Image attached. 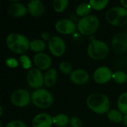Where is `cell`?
Here are the masks:
<instances>
[{
	"label": "cell",
	"mask_w": 127,
	"mask_h": 127,
	"mask_svg": "<svg viewBox=\"0 0 127 127\" xmlns=\"http://www.w3.org/2000/svg\"><path fill=\"white\" fill-rule=\"evenodd\" d=\"M86 105L93 112L103 115L109 111L110 101L109 97L103 93H93L87 97Z\"/></svg>",
	"instance_id": "6da1fadb"
},
{
	"label": "cell",
	"mask_w": 127,
	"mask_h": 127,
	"mask_svg": "<svg viewBox=\"0 0 127 127\" xmlns=\"http://www.w3.org/2000/svg\"><path fill=\"white\" fill-rule=\"evenodd\" d=\"M30 41L24 35L11 33L6 38V45L10 51L15 54H23L30 48Z\"/></svg>",
	"instance_id": "7a4b0ae2"
},
{
	"label": "cell",
	"mask_w": 127,
	"mask_h": 127,
	"mask_svg": "<svg viewBox=\"0 0 127 127\" xmlns=\"http://www.w3.org/2000/svg\"><path fill=\"white\" fill-rule=\"evenodd\" d=\"M100 27V20L95 15H89L80 18L77 22L78 31L84 36L94 34Z\"/></svg>",
	"instance_id": "3957f363"
},
{
	"label": "cell",
	"mask_w": 127,
	"mask_h": 127,
	"mask_svg": "<svg viewBox=\"0 0 127 127\" xmlns=\"http://www.w3.org/2000/svg\"><path fill=\"white\" fill-rule=\"evenodd\" d=\"M109 53V48L107 44L98 39L92 41L87 47V54L93 60H102L106 58Z\"/></svg>",
	"instance_id": "277c9868"
},
{
	"label": "cell",
	"mask_w": 127,
	"mask_h": 127,
	"mask_svg": "<svg viewBox=\"0 0 127 127\" xmlns=\"http://www.w3.org/2000/svg\"><path fill=\"white\" fill-rule=\"evenodd\" d=\"M31 102L33 104L42 109L50 108L54 103L53 95L50 92L44 89L35 90L31 95Z\"/></svg>",
	"instance_id": "5b68a950"
},
{
	"label": "cell",
	"mask_w": 127,
	"mask_h": 127,
	"mask_svg": "<svg viewBox=\"0 0 127 127\" xmlns=\"http://www.w3.org/2000/svg\"><path fill=\"white\" fill-rule=\"evenodd\" d=\"M106 19L111 25L124 26L127 24V9L124 7H112L106 12Z\"/></svg>",
	"instance_id": "8992f818"
},
{
	"label": "cell",
	"mask_w": 127,
	"mask_h": 127,
	"mask_svg": "<svg viewBox=\"0 0 127 127\" xmlns=\"http://www.w3.org/2000/svg\"><path fill=\"white\" fill-rule=\"evenodd\" d=\"M11 103L16 107L27 106L31 101V95L27 90L19 89L15 90L10 95Z\"/></svg>",
	"instance_id": "52a82bcc"
},
{
	"label": "cell",
	"mask_w": 127,
	"mask_h": 127,
	"mask_svg": "<svg viewBox=\"0 0 127 127\" xmlns=\"http://www.w3.org/2000/svg\"><path fill=\"white\" fill-rule=\"evenodd\" d=\"M27 83L33 89H39L44 84V76L41 70L37 68H32L27 73Z\"/></svg>",
	"instance_id": "ba28073f"
},
{
	"label": "cell",
	"mask_w": 127,
	"mask_h": 127,
	"mask_svg": "<svg viewBox=\"0 0 127 127\" xmlns=\"http://www.w3.org/2000/svg\"><path fill=\"white\" fill-rule=\"evenodd\" d=\"M48 48L52 55L60 57L65 54L66 45L62 37L59 36H54L48 41Z\"/></svg>",
	"instance_id": "9c48e42d"
},
{
	"label": "cell",
	"mask_w": 127,
	"mask_h": 127,
	"mask_svg": "<svg viewBox=\"0 0 127 127\" xmlns=\"http://www.w3.org/2000/svg\"><path fill=\"white\" fill-rule=\"evenodd\" d=\"M76 24L68 19H62L58 20L55 23L56 31L64 35H71L73 34L77 30Z\"/></svg>",
	"instance_id": "30bf717a"
},
{
	"label": "cell",
	"mask_w": 127,
	"mask_h": 127,
	"mask_svg": "<svg viewBox=\"0 0 127 127\" xmlns=\"http://www.w3.org/2000/svg\"><path fill=\"white\" fill-rule=\"evenodd\" d=\"M112 72L106 66L97 68L93 73V80L97 84H105L112 79Z\"/></svg>",
	"instance_id": "8fae6325"
},
{
	"label": "cell",
	"mask_w": 127,
	"mask_h": 127,
	"mask_svg": "<svg viewBox=\"0 0 127 127\" xmlns=\"http://www.w3.org/2000/svg\"><path fill=\"white\" fill-rule=\"evenodd\" d=\"M112 48L115 52L123 54L127 51V34L118 33L115 34L111 42Z\"/></svg>",
	"instance_id": "7c38bea8"
},
{
	"label": "cell",
	"mask_w": 127,
	"mask_h": 127,
	"mask_svg": "<svg viewBox=\"0 0 127 127\" xmlns=\"http://www.w3.org/2000/svg\"><path fill=\"white\" fill-rule=\"evenodd\" d=\"M33 63L36 68L39 70H48L51 68L52 65V60L50 56L45 53H39L35 54L33 58Z\"/></svg>",
	"instance_id": "4fadbf2b"
},
{
	"label": "cell",
	"mask_w": 127,
	"mask_h": 127,
	"mask_svg": "<svg viewBox=\"0 0 127 127\" xmlns=\"http://www.w3.org/2000/svg\"><path fill=\"white\" fill-rule=\"evenodd\" d=\"M69 79L74 84L77 86H82L88 83L89 80V74L84 69H75L73 70L72 72L70 74Z\"/></svg>",
	"instance_id": "5bb4252c"
},
{
	"label": "cell",
	"mask_w": 127,
	"mask_h": 127,
	"mask_svg": "<svg viewBox=\"0 0 127 127\" xmlns=\"http://www.w3.org/2000/svg\"><path fill=\"white\" fill-rule=\"evenodd\" d=\"M53 124V117L48 113H39L32 120L33 127H51Z\"/></svg>",
	"instance_id": "9a60e30c"
},
{
	"label": "cell",
	"mask_w": 127,
	"mask_h": 127,
	"mask_svg": "<svg viewBox=\"0 0 127 127\" xmlns=\"http://www.w3.org/2000/svg\"><path fill=\"white\" fill-rule=\"evenodd\" d=\"M28 12L33 17H39L45 13L44 4L39 0H33L28 3Z\"/></svg>",
	"instance_id": "2e32d148"
},
{
	"label": "cell",
	"mask_w": 127,
	"mask_h": 127,
	"mask_svg": "<svg viewBox=\"0 0 127 127\" xmlns=\"http://www.w3.org/2000/svg\"><path fill=\"white\" fill-rule=\"evenodd\" d=\"M7 12L11 16L16 18L22 17L28 13L27 7L19 2H14L10 4L7 8Z\"/></svg>",
	"instance_id": "e0dca14e"
},
{
	"label": "cell",
	"mask_w": 127,
	"mask_h": 127,
	"mask_svg": "<svg viewBox=\"0 0 127 127\" xmlns=\"http://www.w3.org/2000/svg\"><path fill=\"white\" fill-rule=\"evenodd\" d=\"M57 80V71L55 68H51L44 75V83L48 87H52L55 85Z\"/></svg>",
	"instance_id": "ac0fdd59"
},
{
	"label": "cell",
	"mask_w": 127,
	"mask_h": 127,
	"mask_svg": "<svg viewBox=\"0 0 127 127\" xmlns=\"http://www.w3.org/2000/svg\"><path fill=\"white\" fill-rule=\"evenodd\" d=\"M70 118L65 114H58L53 117V124L57 127H65L69 125Z\"/></svg>",
	"instance_id": "d6986e66"
},
{
	"label": "cell",
	"mask_w": 127,
	"mask_h": 127,
	"mask_svg": "<svg viewBox=\"0 0 127 127\" xmlns=\"http://www.w3.org/2000/svg\"><path fill=\"white\" fill-rule=\"evenodd\" d=\"M45 43L42 39H36L31 41L30 42V49L36 54L42 53L45 50Z\"/></svg>",
	"instance_id": "ffe728a7"
},
{
	"label": "cell",
	"mask_w": 127,
	"mask_h": 127,
	"mask_svg": "<svg viewBox=\"0 0 127 127\" xmlns=\"http://www.w3.org/2000/svg\"><path fill=\"white\" fill-rule=\"evenodd\" d=\"M91 10H92V7L89 4V3L83 2V3L80 4L77 7V8H76V14L78 16L83 18V17L89 16Z\"/></svg>",
	"instance_id": "44dd1931"
},
{
	"label": "cell",
	"mask_w": 127,
	"mask_h": 127,
	"mask_svg": "<svg viewBox=\"0 0 127 127\" xmlns=\"http://www.w3.org/2000/svg\"><path fill=\"white\" fill-rule=\"evenodd\" d=\"M107 118L110 121L115 124H119L123 121L124 115L118 109H112L107 112Z\"/></svg>",
	"instance_id": "7402d4cb"
},
{
	"label": "cell",
	"mask_w": 127,
	"mask_h": 127,
	"mask_svg": "<svg viewBox=\"0 0 127 127\" xmlns=\"http://www.w3.org/2000/svg\"><path fill=\"white\" fill-rule=\"evenodd\" d=\"M118 110L123 114L127 115V92H123L118 99Z\"/></svg>",
	"instance_id": "603a6c76"
},
{
	"label": "cell",
	"mask_w": 127,
	"mask_h": 127,
	"mask_svg": "<svg viewBox=\"0 0 127 127\" xmlns=\"http://www.w3.org/2000/svg\"><path fill=\"white\" fill-rule=\"evenodd\" d=\"M68 0H54L53 1V8L57 13L64 12L68 6Z\"/></svg>",
	"instance_id": "cb8c5ba5"
},
{
	"label": "cell",
	"mask_w": 127,
	"mask_h": 127,
	"mask_svg": "<svg viewBox=\"0 0 127 127\" xmlns=\"http://www.w3.org/2000/svg\"><path fill=\"white\" fill-rule=\"evenodd\" d=\"M89 4L92 8L95 10H102L106 7L109 4L108 0H91L89 1Z\"/></svg>",
	"instance_id": "d4e9b609"
},
{
	"label": "cell",
	"mask_w": 127,
	"mask_h": 127,
	"mask_svg": "<svg viewBox=\"0 0 127 127\" xmlns=\"http://www.w3.org/2000/svg\"><path fill=\"white\" fill-rule=\"evenodd\" d=\"M112 80L118 84H124L127 82V74L122 71H117L112 74Z\"/></svg>",
	"instance_id": "484cf974"
},
{
	"label": "cell",
	"mask_w": 127,
	"mask_h": 127,
	"mask_svg": "<svg viewBox=\"0 0 127 127\" xmlns=\"http://www.w3.org/2000/svg\"><path fill=\"white\" fill-rule=\"evenodd\" d=\"M59 69L61 73L64 74H69L72 72V66L71 64L69 63L68 62H61L59 65Z\"/></svg>",
	"instance_id": "4316f807"
},
{
	"label": "cell",
	"mask_w": 127,
	"mask_h": 127,
	"mask_svg": "<svg viewBox=\"0 0 127 127\" xmlns=\"http://www.w3.org/2000/svg\"><path fill=\"white\" fill-rule=\"evenodd\" d=\"M19 63L22 65V68H24L25 69H29L31 66V62L28 57H27L26 55H22L19 57Z\"/></svg>",
	"instance_id": "83f0119b"
},
{
	"label": "cell",
	"mask_w": 127,
	"mask_h": 127,
	"mask_svg": "<svg viewBox=\"0 0 127 127\" xmlns=\"http://www.w3.org/2000/svg\"><path fill=\"white\" fill-rule=\"evenodd\" d=\"M5 64L7 67L11 68H14L19 65V62L16 59L13 58V57H10L5 60Z\"/></svg>",
	"instance_id": "f1b7e54d"
},
{
	"label": "cell",
	"mask_w": 127,
	"mask_h": 127,
	"mask_svg": "<svg viewBox=\"0 0 127 127\" xmlns=\"http://www.w3.org/2000/svg\"><path fill=\"white\" fill-rule=\"evenodd\" d=\"M69 125L71 127H82V121L77 117H72L70 118Z\"/></svg>",
	"instance_id": "f546056e"
},
{
	"label": "cell",
	"mask_w": 127,
	"mask_h": 127,
	"mask_svg": "<svg viewBox=\"0 0 127 127\" xmlns=\"http://www.w3.org/2000/svg\"><path fill=\"white\" fill-rule=\"evenodd\" d=\"M5 127H28L27 125L19 120H15V121H12L10 122H9L8 124H7V125Z\"/></svg>",
	"instance_id": "4dcf8cb0"
},
{
	"label": "cell",
	"mask_w": 127,
	"mask_h": 127,
	"mask_svg": "<svg viewBox=\"0 0 127 127\" xmlns=\"http://www.w3.org/2000/svg\"><path fill=\"white\" fill-rule=\"evenodd\" d=\"M41 37H42V39L43 41L45 40V41H48V42L52 38V36H51V34L48 32H47V31L42 32L41 33Z\"/></svg>",
	"instance_id": "1f68e13d"
},
{
	"label": "cell",
	"mask_w": 127,
	"mask_h": 127,
	"mask_svg": "<svg viewBox=\"0 0 127 127\" xmlns=\"http://www.w3.org/2000/svg\"><path fill=\"white\" fill-rule=\"evenodd\" d=\"M121 4L122 7H124V8L127 9V0H122V1H121Z\"/></svg>",
	"instance_id": "d6a6232c"
},
{
	"label": "cell",
	"mask_w": 127,
	"mask_h": 127,
	"mask_svg": "<svg viewBox=\"0 0 127 127\" xmlns=\"http://www.w3.org/2000/svg\"><path fill=\"white\" fill-rule=\"evenodd\" d=\"M124 124L127 127V115H124V119H123Z\"/></svg>",
	"instance_id": "836d02e7"
},
{
	"label": "cell",
	"mask_w": 127,
	"mask_h": 127,
	"mask_svg": "<svg viewBox=\"0 0 127 127\" xmlns=\"http://www.w3.org/2000/svg\"><path fill=\"white\" fill-rule=\"evenodd\" d=\"M3 115V108L2 106H0V117H1Z\"/></svg>",
	"instance_id": "e575fe53"
},
{
	"label": "cell",
	"mask_w": 127,
	"mask_h": 127,
	"mask_svg": "<svg viewBox=\"0 0 127 127\" xmlns=\"http://www.w3.org/2000/svg\"><path fill=\"white\" fill-rule=\"evenodd\" d=\"M125 65H126V67L127 68V55L126 57V60H125Z\"/></svg>",
	"instance_id": "d590c367"
},
{
	"label": "cell",
	"mask_w": 127,
	"mask_h": 127,
	"mask_svg": "<svg viewBox=\"0 0 127 127\" xmlns=\"http://www.w3.org/2000/svg\"><path fill=\"white\" fill-rule=\"evenodd\" d=\"M0 127H3V124H2V122H1V121L0 122Z\"/></svg>",
	"instance_id": "8d00e7d4"
},
{
	"label": "cell",
	"mask_w": 127,
	"mask_h": 127,
	"mask_svg": "<svg viewBox=\"0 0 127 127\" xmlns=\"http://www.w3.org/2000/svg\"></svg>",
	"instance_id": "74e56055"
}]
</instances>
